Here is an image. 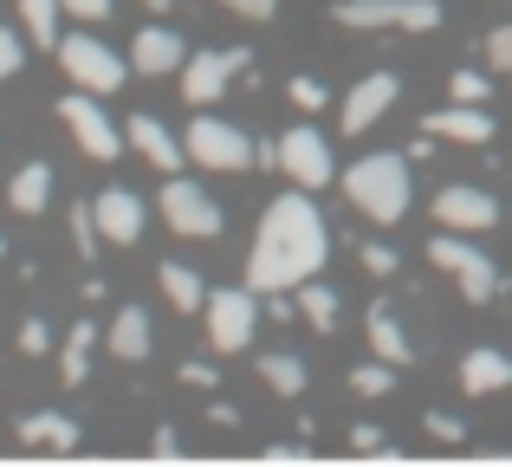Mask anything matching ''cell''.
<instances>
[{
	"instance_id": "11",
	"label": "cell",
	"mask_w": 512,
	"mask_h": 467,
	"mask_svg": "<svg viewBox=\"0 0 512 467\" xmlns=\"http://www.w3.org/2000/svg\"><path fill=\"white\" fill-rule=\"evenodd\" d=\"M163 221L175 234H188V240H214L221 234V208L208 202V189H195V182H163Z\"/></svg>"
},
{
	"instance_id": "32",
	"label": "cell",
	"mask_w": 512,
	"mask_h": 467,
	"mask_svg": "<svg viewBox=\"0 0 512 467\" xmlns=\"http://www.w3.org/2000/svg\"><path fill=\"white\" fill-rule=\"evenodd\" d=\"M487 65H493V72H506V78H512V20H506V26H493V33H487Z\"/></svg>"
},
{
	"instance_id": "14",
	"label": "cell",
	"mask_w": 512,
	"mask_h": 467,
	"mask_svg": "<svg viewBox=\"0 0 512 467\" xmlns=\"http://www.w3.org/2000/svg\"><path fill=\"white\" fill-rule=\"evenodd\" d=\"M124 143H130V150H137V156H143V163H150V169H163V176H175V169L188 163L182 137H175L169 124H156L150 111H137V117H130V124H124Z\"/></svg>"
},
{
	"instance_id": "12",
	"label": "cell",
	"mask_w": 512,
	"mask_h": 467,
	"mask_svg": "<svg viewBox=\"0 0 512 467\" xmlns=\"http://www.w3.org/2000/svg\"><path fill=\"white\" fill-rule=\"evenodd\" d=\"M396 98H402V78H396V72H370V78H357V85H350V98H344V111H338L344 137H363L376 117H389V104H396Z\"/></svg>"
},
{
	"instance_id": "24",
	"label": "cell",
	"mask_w": 512,
	"mask_h": 467,
	"mask_svg": "<svg viewBox=\"0 0 512 467\" xmlns=\"http://www.w3.org/2000/svg\"><path fill=\"white\" fill-rule=\"evenodd\" d=\"M59 7L65 0H20V20H26V39L46 52H59Z\"/></svg>"
},
{
	"instance_id": "40",
	"label": "cell",
	"mask_w": 512,
	"mask_h": 467,
	"mask_svg": "<svg viewBox=\"0 0 512 467\" xmlns=\"http://www.w3.org/2000/svg\"><path fill=\"white\" fill-rule=\"evenodd\" d=\"M208 422H221V429H234V422H240V409H234V403H214V409H208Z\"/></svg>"
},
{
	"instance_id": "29",
	"label": "cell",
	"mask_w": 512,
	"mask_h": 467,
	"mask_svg": "<svg viewBox=\"0 0 512 467\" xmlns=\"http://www.w3.org/2000/svg\"><path fill=\"white\" fill-rule=\"evenodd\" d=\"M389 383H396V364H383V357L350 370V390H357V396H389Z\"/></svg>"
},
{
	"instance_id": "13",
	"label": "cell",
	"mask_w": 512,
	"mask_h": 467,
	"mask_svg": "<svg viewBox=\"0 0 512 467\" xmlns=\"http://www.w3.org/2000/svg\"><path fill=\"white\" fill-rule=\"evenodd\" d=\"M435 215H441V228H454V234H487V228H500V202H493L487 189H467V182H454V189L435 195Z\"/></svg>"
},
{
	"instance_id": "36",
	"label": "cell",
	"mask_w": 512,
	"mask_h": 467,
	"mask_svg": "<svg viewBox=\"0 0 512 467\" xmlns=\"http://www.w3.org/2000/svg\"><path fill=\"white\" fill-rule=\"evenodd\" d=\"M227 13H240V20H273L279 13V0H221Z\"/></svg>"
},
{
	"instance_id": "7",
	"label": "cell",
	"mask_w": 512,
	"mask_h": 467,
	"mask_svg": "<svg viewBox=\"0 0 512 467\" xmlns=\"http://www.w3.org/2000/svg\"><path fill=\"white\" fill-rule=\"evenodd\" d=\"M240 72H253V52H247V46L188 52V65H182V98H188V104H221L227 85H234Z\"/></svg>"
},
{
	"instance_id": "16",
	"label": "cell",
	"mask_w": 512,
	"mask_h": 467,
	"mask_svg": "<svg viewBox=\"0 0 512 467\" xmlns=\"http://www.w3.org/2000/svg\"><path fill=\"white\" fill-rule=\"evenodd\" d=\"M91 215H98V234L111 240V247H130V240H143V195L104 189L98 202H91Z\"/></svg>"
},
{
	"instance_id": "8",
	"label": "cell",
	"mask_w": 512,
	"mask_h": 467,
	"mask_svg": "<svg viewBox=\"0 0 512 467\" xmlns=\"http://www.w3.org/2000/svg\"><path fill=\"white\" fill-rule=\"evenodd\" d=\"M338 26H357V33H376V26L428 33V26H441V0H338Z\"/></svg>"
},
{
	"instance_id": "37",
	"label": "cell",
	"mask_w": 512,
	"mask_h": 467,
	"mask_svg": "<svg viewBox=\"0 0 512 467\" xmlns=\"http://www.w3.org/2000/svg\"><path fill=\"white\" fill-rule=\"evenodd\" d=\"M428 435H435V442H461L467 429H461V422L448 416V409H428Z\"/></svg>"
},
{
	"instance_id": "33",
	"label": "cell",
	"mask_w": 512,
	"mask_h": 467,
	"mask_svg": "<svg viewBox=\"0 0 512 467\" xmlns=\"http://www.w3.org/2000/svg\"><path fill=\"white\" fill-rule=\"evenodd\" d=\"M20 351L26 357H46L52 351V325H46V318H26V325H20Z\"/></svg>"
},
{
	"instance_id": "22",
	"label": "cell",
	"mask_w": 512,
	"mask_h": 467,
	"mask_svg": "<svg viewBox=\"0 0 512 467\" xmlns=\"http://www.w3.org/2000/svg\"><path fill=\"white\" fill-rule=\"evenodd\" d=\"M156 286H163V299L175 305V312H201V305H208L201 273H195V266H182V260H163V266H156Z\"/></svg>"
},
{
	"instance_id": "10",
	"label": "cell",
	"mask_w": 512,
	"mask_h": 467,
	"mask_svg": "<svg viewBox=\"0 0 512 467\" xmlns=\"http://www.w3.org/2000/svg\"><path fill=\"white\" fill-rule=\"evenodd\" d=\"M279 169H286L299 189H325V182L338 176V163H331V143L318 137L312 124H299V130H286V137H279Z\"/></svg>"
},
{
	"instance_id": "17",
	"label": "cell",
	"mask_w": 512,
	"mask_h": 467,
	"mask_svg": "<svg viewBox=\"0 0 512 467\" xmlns=\"http://www.w3.org/2000/svg\"><path fill=\"white\" fill-rule=\"evenodd\" d=\"M422 130L435 143H493V117H487V104H448V111H435V117H422Z\"/></svg>"
},
{
	"instance_id": "4",
	"label": "cell",
	"mask_w": 512,
	"mask_h": 467,
	"mask_svg": "<svg viewBox=\"0 0 512 467\" xmlns=\"http://www.w3.org/2000/svg\"><path fill=\"white\" fill-rule=\"evenodd\" d=\"M182 150H188V163H201V169H247V163H260V143L247 137L240 124H221V117H195L188 124V137H182Z\"/></svg>"
},
{
	"instance_id": "26",
	"label": "cell",
	"mask_w": 512,
	"mask_h": 467,
	"mask_svg": "<svg viewBox=\"0 0 512 467\" xmlns=\"http://www.w3.org/2000/svg\"><path fill=\"white\" fill-rule=\"evenodd\" d=\"M20 442H46V448H72L78 442V429L65 416H52V409H39V416H26L20 422Z\"/></svg>"
},
{
	"instance_id": "42",
	"label": "cell",
	"mask_w": 512,
	"mask_h": 467,
	"mask_svg": "<svg viewBox=\"0 0 512 467\" xmlns=\"http://www.w3.org/2000/svg\"><path fill=\"white\" fill-rule=\"evenodd\" d=\"M0 260H7V240H0Z\"/></svg>"
},
{
	"instance_id": "35",
	"label": "cell",
	"mask_w": 512,
	"mask_h": 467,
	"mask_svg": "<svg viewBox=\"0 0 512 467\" xmlns=\"http://www.w3.org/2000/svg\"><path fill=\"white\" fill-rule=\"evenodd\" d=\"M357 260H363V273H376V279H389V273H396V253H389L383 240H370V247H363Z\"/></svg>"
},
{
	"instance_id": "2",
	"label": "cell",
	"mask_w": 512,
	"mask_h": 467,
	"mask_svg": "<svg viewBox=\"0 0 512 467\" xmlns=\"http://www.w3.org/2000/svg\"><path fill=\"white\" fill-rule=\"evenodd\" d=\"M344 195H350V208H357L363 221L396 228V221L409 215V156H402V150L357 156V163L344 169Z\"/></svg>"
},
{
	"instance_id": "21",
	"label": "cell",
	"mask_w": 512,
	"mask_h": 467,
	"mask_svg": "<svg viewBox=\"0 0 512 467\" xmlns=\"http://www.w3.org/2000/svg\"><path fill=\"white\" fill-rule=\"evenodd\" d=\"M363 331H370V351L383 357V364H409V357H415L409 331L396 325V312H389V305H370V318H363Z\"/></svg>"
},
{
	"instance_id": "15",
	"label": "cell",
	"mask_w": 512,
	"mask_h": 467,
	"mask_svg": "<svg viewBox=\"0 0 512 467\" xmlns=\"http://www.w3.org/2000/svg\"><path fill=\"white\" fill-rule=\"evenodd\" d=\"M182 65H188V46L169 33V26H143V33L130 39V72L169 78V72H182Z\"/></svg>"
},
{
	"instance_id": "20",
	"label": "cell",
	"mask_w": 512,
	"mask_h": 467,
	"mask_svg": "<svg viewBox=\"0 0 512 467\" xmlns=\"http://www.w3.org/2000/svg\"><path fill=\"white\" fill-rule=\"evenodd\" d=\"M98 338H104V331L91 325V318H78V325L65 331V351H59V383H65V390H78V383L91 377V351H98Z\"/></svg>"
},
{
	"instance_id": "34",
	"label": "cell",
	"mask_w": 512,
	"mask_h": 467,
	"mask_svg": "<svg viewBox=\"0 0 512 467\" xmlns=\"http://www.w3.org/2000/svg\"><path fill=\"white\" fill-rule=\"evenodd\" d=\"M20 59H26V52H20V33H13V26H0V85L20 72Z\"/></svg>"
},
{
	"instance_id": "19",
	"label": "cell",
	"mask_w": 512,
	"mask_h": 467,
	"mask_svg": "<svg viewBox=\"0 0 512 467\" xmlns=\"http://www.w3.org/2000/svg\"><path fill=\"white\" fill-rule=\"evenodd\" d=\"M506 383H512V357H506V351L480 344V351L461 357V390H467V396H493V390H506Z\"/></svg>"
},
{
	"instance_id": "23",
	"label": "cell",
	"mask_w": 512,
	"mask_h": 467,
	"mask_svg": "<svg viewBox=\"0 0 512 467\" xmlns=\"http://www.w3.org/2000/svg\"><path fill=\"white\" fill-rule=\"evenodd\" d=\"M7 202H13V215H46V208H52V169L46 163H26L20 176H13Z\"/></svg>"
},
{
	"instance_id": "6",
	"label": "cell",
	"mask_w": 512,
	"mask_h": 467,
	"mask_svg": "<svg viewBox=\"0 0 512 467\" xmlns=\"http://www.w3.org/2000/svg\"><path fill=\"white\" fill-rule=\"evenodd\" d=\"M59 65H65V78H72L78 91H91V98H104V91H117L124 85V72L130 65L117 59L104 39H91V33H72V39H59Z\"/></svg>"
},
{
	"instance_id": "25",
	"label": "cell",
	"mask_w": 512,
	"mask_h": 467,
	"mask_svg": "<svg viewBox=\"0 0 512 467\" xmlns=\"http://www.w3.org/2000/svg\"><path fill=\"white\" fill-rule=\"evenodd\" d=\"M260 383H266L273 396H299V390H305V364H299L292 351H273V357H260Z\"/></svg>"
},
{
	"instance_id": "27",
	"label": "cell",
	"mask_w": 512,
	"mask_h": 467,
	"mask_svg": "<svg viewBox=\"0 0 512 467\" xmlns=\"http://www.w3.org/2000/svg\"><path fill=\"white\" fill-rule=\"evenodd\" d=\"M299 312L312 318L318 331H331V325H338V292L318 286V279H305V286H299Z\"/></svg>"
},
{
	"instance_id": "38",
	"label": "cell",
	"mask_w": 512,
	"mask_h": 467,
	"mask_svg": "<svg viewBox=\"0 0 512 467\" xmlns=\"http://www.w3.org/2000/svg\"><path fill=\"white\" fill-rule=\"evenodd\" d=\"M111 7H117V0H65L72 20H111Z\"/></svg>"
},
{
	"instance_id": "3",
	"label": "cell",
	"mask_w": 512,
	"mask_h": 467,
	"mask_svg": "<svg viewBox=\"0 0 512 467\" xmlns=\"http://www.w3.org/2000/svg\"><path fill=\"white\" fill-rule=\"evenodd\" d=\"M428 260H435L441 273H448L454 286H461V299H467V305H493V299H500V286H506L500 266H493L487 253L474 247V240H461L454 228L441 234V240H428Z\"/></svg>"
},
{
	"instance_id": "28",
	"label": "cell",
	"mask_w": 512,
	"mask_h": 467,
	"mask_svg": "<svg viewBox=\"0 0 512 467\" xmlns=\"http://www.w3.org/2000/svg\"><path fill=\"white\" fill-rule=\"evenodd\" d=\"M448 98H454V104H493V78L474 72V65H461V72L448 78Z\"/></svg>"
},
{
	"instance_id": "41",
	"label": "cell",
	"mask_w": 512,
	"mask_h": 467,
	"mask_svg": "<svg viewBox=\"0 0 512 467\" xmlns=\"http://www.w3.org/2000/svg\"><path fill=\"white\" fill-rule=\"evenodd\" d=\"M143 7H150V13H169V7H175V0H143Z\"/></svg>"
},
{
	"instance_id": "5",
	"label": "cell",
	"mask_w": 512,
	"mask_h": 467,
	"mask_svg": "<svg viewBox=\"0 0 512 467\" xmlns=\"http://www.w3.org/2000/svg\"><path fill=\"white\" fill-rule=\"evenodd\" d=\"M59 124L72 130V143L91 156V163H117V156L130 150L124 130L111 124V111H104V104H91V91H72V98H59Z\"/></svg>"
},
{
	"instance_id": "31",
	"label": "cell",
	"mask_w": 512,
	"mask_h": 467,
	"mask_svg": "<svg viewBox=\"0 0 512 467\" xmlns=\"http://www.w3.org/2000/svg\"><path fill=\"white\" fill-rule=\"evenodd\" d=\"M286 98L299 104V111H325V104H331V91L318 85V78H305V72H299V78H292V85H286Z\"/></svg>"
},
{
	"instance_id": "39",
	"label": "cell",
	"mask_w": 512,
	"mask_h": 467,
	"mask_svg": "<svg viewBox=\"0 0 512 467\" xmlns=\"http://www.w3.org/2000/svg\"><path fill=\"white\" fill-rule=\"evenodd\" d=\"M182 383H195V390H208V383H214V364H182Z\"/></svg>"
},
{
	"instance_id": "18",
	"label": "cell",
	"mask_w": 512,
	"mask_h": 467,
	"mask_svg": "<svg viewBox=\"0 0 512 467\" xmlns=\"http://www.w3.org/2000/svg\"><path fill=\"white\" fill-rule=\"evenodd\" d=\"M104 344H111V357H124V364H143V357L156 351V325L143 305H117L111 312V331H104Z\"/></svg>"
},
{
	"instance_id": "9",
	"label": "cell",
	"mask_w": 512,
	"mask_h": 467,
	"mask_svg": "<svg viewBox=\"0 0 512 467\" xmlns=\"http://www.w3.org/2000/svg\"><path fill=\"white\" fill-rule=\"evenodd\" d=\"M201 318H208V344L214 351H247L253 344V318H260V292H208V305H201Z\"/></svg>"
},
{
	"instance_id": "30",
	"label": "cell",
	"mask_w": 512,
	"mask_h": 467,
	"mask_svg": "<svg viewBox=\"0 0 512 467\" xmlns=\"http://www.w3.org/2000/svg\"><path fill=\"white\" fill-rule=\"evenodd\" d=\"M65 221H72V240H78V253L91 260V253H98V240H104V234H98V215H91V202H78Z\"/></svg>"
},
{
	"instance_id": "1",
	"label": "cell",
	"mask_w": 512,
	"mask_h": 467,
	"mask_svg": "<svg viewBox=\"0 0 512 467\" xmlns=\"http://www.w3.org/2000/svg\"><path fill=\"white\" fill-rule=\"evenodd\" d=\"M331 253V228L325 215L312 208V195H279V202H266L260 228H253V253H247V286L260 292H299L305 279H318V266H325Z\"/></svg>"
}]
</instances>
